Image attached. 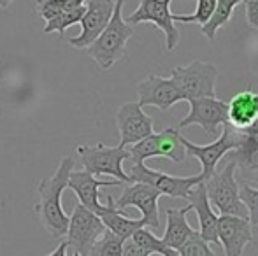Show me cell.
<instances>
[{"label": "cell", "instance_id": "6da1fadb", "mask_svg": "<svg viewBox=\"0 0 258 256\" xmlns=\"http://www.w3.org/2000/svg\"><path fill=\"white\" fill-rule=\"evenodd\" d=\"M72 170H74V160L71 156H65L51 178L41 179L37 186L39 202L34 205V212L54 239H61L67 233L69 214L61 205V195L67 190V181Z\"/></svg>", "mask_w": 258, "mask_h": 256}, {"label": "cell", "instance_id": "7a4b0ae2", "mask_svg": "<svg viewBox=\"0 0 258 256\" xmlns=\"http://www.w3.org/2000/svg\"><path fill=\"white\" fill-rule=\"evenodd\" d=\"M123 4L125 0H114V11L104 32L95 39L93 44L85 49L86 55L93 58L102 70L112 68L119 60L126 56V44L134 35L132 25H128L123 18Z\"/></svg>", "mask_w": 258, "mask_h": 256}, {"label": "cell", "instance_id": "3957f363", "mask_svg": "<svg viewBox=\"0 0 258 256\" xmlns=\"http://www.w3.org/2000/svg\"><path fill=\"white\" fill-rule=\"evenodd\" d=\"M204 186L211 205L220 214L248 218V209L239 197V183L235 179V163L232 160H228L223 170L214 172L209 179H206Z\"/></svg>", "mask_w": 258, "mask_h": 256}, {"label": "cell", "instance_id": "277c9868", "mask_svg": "<svg viewBox=\"0 0 258 256\" xmlns=\"http://www.w3.org/2000/svg\"><path fill=\"white\" fill-rule=\"evenodd\" d=\"M79 163L83 170L93 176H112L123 185H130L128 174L123 168V161L128 160V149L121 146L109 147L104 144L97 146H78Z\"/></svg>", "mask_w": 258, "mask_h": 256}, {"label": "cell", "instance_id": "5b68a950", "mask_svg": "<svg viewBox=\"0 0 258 256\" xmlns=\"http://www.w3.org/2000/svg\"><path fill=\"white\" fill-rule=\"evenodd\" d=\"M181 133L176 128H165L158 133H151L146 139L128 146V160L132 163H144L150 158H167L174 163L186 160V149L181 140Z\"/></svg>", "mask_w": 258, "mask_h": 256}, {"label": "cell", "instance_id": "8992f818", "mask_svg": "<svg viewBox=\"0 0 258 256\" xmlns=\"http://www.w3.org/2000/svg\"><path fill=\"white\" fill-rule=\"evenodd\" d=\"M170 79L183 95V100L216 97L218 68L216 65L195 60L186 67H174L170 70Z\"/></svg>", "mask_w": 258, "mask_h": 256}, {"label": "cell", "instance_id": "52a82bcc", "mask_svg": "<svg viewBox=\"0 0 258 256\" xmlns=\"http://www.w3.org/2000/svg\"><path fill=\"white\" fill-rule=\"evenodd\" d=\"M181 140H183L186 154H190V156L199 160V163H201V167H202L201 176L206 181V179H209L211 176L216 172L218 163H220L230 151H234L235 147L241 144L242 133L239 132V130L232 128L228 123H225L223 127H221V135H218L213 142L206 144V146L194 144L188 139H184V137H181Z\"/></svg>", "mask_w": 258, "mask_h": 256}, {"label": "cell", "instance_id": "ba28073f", "mask_svg": "<svg viewBox=\"0 0 258 256\" xmlns=\"http://www.w3.org/2000/svg\"><path fill=\"white\" fill-rule=\"evenodd\" d=\"M105 232V226L102 219L95 212L88 211L78 204L69 216V226H67V246L72 247L74 253H79L83 256H90V251L95 246L97 240L102 237Z\"/></svg>", "mask_w": 258, "mask_h": 256}, {"label": "cell", "instance_id": "9c48e42d", "mask_svg": "<svg viewBox=\"0 0 258 256\" xmlns=\"http://www.w3.org/2000/svg\"><path fill=\"white\" fill-rule=\"evenodd\" d=\"M126 174L130 178V183H146V185L158 190L162 195L172 198H184V200L199 183L204 181L201 174L190 176V178H179V176H170L165 172L153 170L144 163H132Z\"/></svg>", "mask_w": 258, "mask_h": 256}, {"label": "cell", "instance_id": "30bf717a", "mask_svg": "<svg viewBox=\"0 0 258 256\" xmlns=\"http://www.w3.org/2000/svg\"><path fill=\"white\" fill-rule=\"evenodd\" d=\"M170 4L172 0H141L137 9L125 21L128 25L153 23L165 35L167 51H174L179 44L181 34L172 20L174 13L170 11Z\"/></svg>", "mask_w": 258, "mask_h": 256}, {"label": "cell", "instance_id": "8fae6325", "mask_svg": "<svg viewBox=\"0 0 258 256\" xmlns=\"http://www.w3.org/2000/svg\"><path fill=\"white\" fill-rule=\"evenodd\" d=\"M162 193L146 183H130L125 186L121 197L114 200V207L123 211L126 207H136L141 211L146 226L158 230L160 216H158V198Z\"/></svg>", "mask_w": 258, "mask_h": 256}, {"label": "cell", "instance_id": "7c38bea8", "mask_svg": "<svg viewBox=\"0 0 258 256\" xmlns=\"http://www.w3.org/2000/svg\"><path fill=\"white\" fill-rule=\"evenodd\" d=\"M86 11L83 14L81 34L69 39V44L76 49H86L104 32L114 11V0H86Z\"/></svg>", "mask_w": 258, "mask_h": 256}, {"label": "cell", "instance_id": "4fadbf2b", "mask_svg": "<svg viewBox=\"0 0 258 256\" xmlns=\"http://www.w3.org/2000/svg\"><path fill=\"white\" fill-rule=\"evenodd\" d=\"M227 123V102L216 97H202L190 100V113L179 121V128L199 125L209 135L218 137V128Z\"/></svg>", "mask_w": 258, "mask_h": 256}, {"label": "cell", "instance_id": "5bb4252c", "mask_svg": "<svg viewBox=\"0 0 258 256\" xmlns=\"http://www.w3.org/2000/svg\"><path fill=\"white\" fill-rule=\"evenodd\" d=\"M116 125L119 130L118 146L121 147L134 146L155 132L153 118L148 116L137 102H125L119 107L116 113Z\"/></svg>", "mask_w": 258, "mask_h": 256}, {"label": "cell", "instance_id": "9a60e30c", "mask_svg": "<svg viewBox=\"0 0 258 256\" xmlns=\"http://www.w3.org/2000/svg\"><path fill=\"white\" fill-rule=\"evenodd\" d=\"M216 233L225 256H242L246 246L253 242V225L248 218L241 216H218Z\"/></svg>", "mask_w": 258, "mask_h": 256}, {"label": "cell", "instance_id": "2e32d148", "mask_svg": "<svg viewBox=\"0 0 258 256\" xmlns=\"http://www.w3.org/2000/svg\"><path fill=\"white\" fill-rule=\"evenodd\" d=\"M137 104L141 107L155 106L160 111H169L177 102H183V95L174 84L172 79L160 77V75H148L136 88Z\"/></svg>", "mask_w": 258, "mask_h": 256}, {"label": "cell", "instance_id": "e0dca14e", "mask_svg": "<svg viewBox=\"0 0 258 256\" xmlns=\"http://www.w3.org/2000/svg\"><path fill=\"white\" fill-rule=\"evenodd\" d=\"M123 183L118 179H111V181H104V179H97L93 174L86 170H72L69 176L67 188L72 190L78 197L79 204L86 207L88 211L99 214L102 202H100V188L104 186H121Z\"/></svg>", "mask_w": 258, "mask_h": 256}, {"label": "cell", "instance_id": "ac0fdd59", "mask_svg": "<svg viewBox=\"0 0 258 256\" xmlns=\"http://www.w3.org/2000/svg\"><path fill=\"white\" fill-rule=\"evenodd\" d=\"M190 202L191 209L197 212V218H199V235L209 244H218V233H216V228H218V216L214 212L213 205H211L209 198H207V193H206V186H204V181L199 183L194 190L190 192L186 198Z\"/></svg>", "mask_w": 258, "mask_h": 256}, {"label": "cell", "instance_id": "d6986e66", "mask_svg": "<svg viewBox=\"0 0 258 256\" xmlns=\"http://www.w3.org/2000/svg\"><path fill=\"white\" fill-rule=\"evenodd\" d=\"M258 118V93L244 90L227 104V123L235 130H246Z\"/></svg>", "mask_w": 258, "mask_h": 256}, {"label": "cell", "instance_id": "ffe728a7", "mask_svg": "<svg viewBox=\"0 0 258 256\" xmlns=\"http://www.w3.org/2000/svg\"><path fill=\"white\" fill-rule=\"evenodd\" d=\"M105 200L107 202L102 204V207H100V211L97 216L102 219L105 228H107L111 233H114V235H118L119 239H123V240L130 239L137 230L146 226V223H144L143 218H139V219L128 218L123 211L116 209L114 198H112L111 195H107Z\"/></svg>", "mask_w": 258, "mask_h": 256}, {"label": "cell", "instance_id": "44dd1931", "mask_svg": "<svg viewBox=\"0 0 258 256\" xmlns=\"http://www.w3.org/2000/svg\"><path fill=\"white\" fill-rule=\"evenodd\" d=\"M230 160L235 163V172H239L242 181L258 183V135L242 133L241 144L230 154Z\"/></svg>", "mask_w": 258, "mask_h": 256}, {"label": "cell", "instance_id": "7402d4cb", "mask_svg": "<svg viewBox=\"0 0 258 256\" xmlns=\"http://www.w3.org/2000/svg\"><path fill=\"white\" fill-rule=\"evenodd\" d=\"M191 211V205H184V207H169L165 211L167 216V226L165 233H163L162 240L170 247V249H179L188 237L195 232L188 223V212Z\"/></svg>", "mask_w": 258, "mask_h": 256}, {"label": "cell", "instance_id": "603a6c76", "mask_svg": "<svg viewBox=\"0 0 258 256\" xmlns=\"http://www.w3.org/2000/svg\"><path fill=\"white\" fill-rule=\"evenodd\" d=\"M241 2L242 0H216V7H214L213 16L201 27L202 34H204L209 41H214V39H216V32L220 30L221 27H227L232 18V13H234V9Z\"/></svg>", "mask_w": 258, "mask_h": 256}, {"label": "cell", "instance_id": "cb8c5ba5", "mask_svg": "<svg viewBox=\"0 0 258 256\" xmlns=\"http://www.w3.org/2000/svg\"><path fill=\"white\" fill-rule=\"evenodd\" d=\"M130 239L134 240V244H136L137 247H141L144 253L150 254V256H153V254H158V256H179L176 249H170V247L167 246L162 239H158L155 233H151L150 230H146V226H144V228H141V230H137V232L134 233Z\"/></svg>", "mask_w": 258, "mask_h": 256}, {"label": "cell", "instance_id": "d4e9b609", "mask_svg": "<svg viewBox=\"0 0 258 256\" xmlns=\"http://www.w3.org/2000/svg\"><path fill=\"white\" fill-rule=\"evenodd\" d=\"M86 7H76V9L71 11H65V13H60L58 16L51 18V20L46 21V27H44V34H60L63 35L67 32V28H71L72 25L79 23L85 14Z\"/></svg>", "mask_w": 258, "mask_h": 256}, {"label": "cell", "instance_id": "484cf974", "mask_svg": "<svg viewBox=\"0 0 258 256\" xmlns=\"http://www.w3.org/2000/svg\"><path fill=\"white\" fill-rule=\"evenodd\" d=\"M86 0H37V13L42 20H51L65 11L85 6Z\"/></svg>", "mask_w": 258, "mask_h": 256}, {"label": "cell", "instance_id": "4316f807", "mask_svg": "<svg viewBox=\"0 0 258 256\" xmlns=\"http://www.w3.org/2000/svg\"><path fill=\"white\" fill-rule=\"evenodd\" d=\"M123 242L125 240L105 228L102 237L97 240L95 246L90 251V256H123Z\"/></svg>", "mask_w": 258, "mask_h": 256}, {"label": "cell", "instance_id": "83f0119b", "mask_svg": "<svg viewBox=\"0 0 258 256\" xmlns=\"http://www.w3.org/2000/svg\"><path fill=\"white\" fill-rule=\"evenodd\" d=\"M216 0H197V6L191 14H172L174 23H199L202 25L213 16Z\"/></svg>", "mask_w": 258, "mask_h": 256}, {"label": "cell", "instance_id": "f1b7e54d", "mask_svg": "<svg viewBox=\"0 0 258 256\" xmlns=\"http://www.w3.org/2000/svg\"><path fill=\"white\" fill-rule=\"evenodd\" d=\"M177 254L179 256H218L213 253L209 242H206V240L199 235L197 230H195V232L188 237L186 242L177 249Z\"/></svg>", "mask_w": 258, "mask_h": 256}, {"label": "cell", "instance_id": "f546056e", "mask_svg": "<svg viewBox=\"0 0 258 256\" xmlns=\"http://www.w3.org/2000/svg\"><path fill=\"white\" fill-rule=\"evenodd\" d=\"M239 197L248 209V219L253 226H258V188H253L248 183L239 186Z\"/></svg>", "mask_w": 258, "mask_h": 256}, {"label": "cell", "instance_id": "4dcf8cb0", "mask_svg": "<svg viewBox=\"0 0 258 256\" xmlns=\"http://www.w3.org/2000/svg\"><path fill=\"white\" fill-rule=\"evenodd\" d=\"M246 20L251 28H258V0H246Z\"/></svg>", "mask_w": 258, "mask_h": 256}, {"label": "cell", "instance_id": "1f68e13d", "mask_svg": "<svg viewBox=\"0 0 258 256\" xmlns=\"http://www.w3.org/2000/svg\"><path fill=\"white\" fill-rule=\"evenodd\" d=\"M123 256H150V254H146L141 247H137L132 239H126L123 242Z\"/></svg>", "mask_w": 258, "mask_h": 256}, {"label": "cell", "instance_id": "d6a6232c", "mask_svg": "<svg viewBox=\"0 0 258 256\" xmlns=\"http://www.w3.org/2000/svg\"><path fill=\"white\" fill-rule=\"evenodd\" d=\"M67 249H69V246H67V242L63 240V242H61L60 246H58L53 253H49L48 256H67Z\"/></svg>", "mask_w": 258, "mask_h": 256}, {"label": "cell", "instance_id": "836d02e7", "mask_svg": "<svg viewBox=\"0 0 258 256\" xmlns=\"http://www.w3.org/2000/svg\"><path fill=\"white\" fill-rule=\"evenodd\" d=\"M239 132H242V133H251V135H258V118H256V121L251 125V127H248L246 130H239Z\"/></svg>", "mask_w": 258, "mask_h": 256}, {"label": "cell", "instance_id": "e575fe53", "mask_svg": "<svg viewBox=\"0 0 258 256\" xmlns=\"http://www.w3.org/2000/svg\"><path fill=\"white\" fill-rule=\"evenodd\" d=\"M13 2H14V0H0V7H2V9H6V7H9Z\"/></svg>", "mask_w": 258, "mask_h": 256}, {"label": "cell", "instance_id": "d590c367", "mask_svg": "<svg viewBox=\"0 0 258 256\" xmlns=\"http://www.w3.org/2000/svg\"><path fill=\"white\" fill-rule=\"evenodd\" d=\"M72 256H83V254H79V253H72Z\"/></svg>", "mask_w": 258, "mask_h": 256}]
</instances>
